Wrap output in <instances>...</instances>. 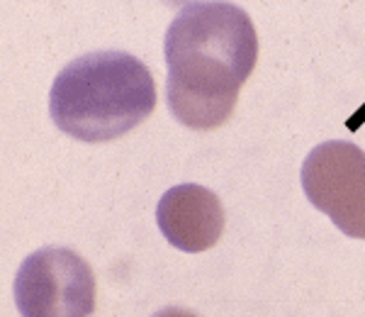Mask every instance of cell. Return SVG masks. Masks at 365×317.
I'll return each instance as SVG.
<instances>
[{
    "label": "cell",
    "instance_id": "cell-2",
    "mask_svg": "<svg viewBox=\"0 0 365 317\" xmlns=\"http://www.w3.org/2000/svg\"><path fill=\"white\" fill-rule=\"evenodd\" d=\"M156 108L154 76L127 51H91L58 71L49 91L54 125L78 142L117 139Z\"/></svg>",
    "mask_w": 365,
    "mask_h": 317
},
{
    "label": "cell",
    "instance_id": "cell-4",
    "mask_svg": "<svg viewBox=\"0 0 365 317\" xmlns=\"http://www.w3.org/2000/svg\"><path fill=\"white\" fill-rule=\"evenodd\" d=\"M307 201L331 217L346 237L365 239V151L351 142L317 144L302 163Z\"/></svg>",
    "mask_w": 365,
    "mask_h": 317
},
{
    "label": "cell",
    "instance_id": "cell-3",
    "mask_svg": "<svg viewBox=\"0 0 365 317\" xmlns=\"http://www.w3.org/2000/svg\"><path fill=\"white\" fill-rule=\"evenodd\" d=\"M15 305L22 317H91L96 310L93 268L73 249L44 246L17 268Z\"/></svg>",
    "mask_w": 365,
    "mask_h": 317
},
{
    "label": "cell",
    "instance_id": "cell-5",
    "mask_svg": "<svg viewBox=\"0 0 365 317\" xmlns=\"http://www.w3.org/2000/svg\"><path fill=\"white\" fill-rule=\"evenodd\" d=\"M156 222L170 246L187 254H200L220 242L225 232V208L210 188L180 183L161 196Z\"/></svg>",
    "mask_w": 365,
    "mask_h": 317
},
{
    "label": "cell",
    "instance_id": "cell-6",
    "mask_svg": "<svg viewBox=\"0 0 365 317\" xmlns=\"http://www.w3.org/2000/svg\"><path fill=\"white\" fill-rule=\"evenodd\" d=\"M151 317H200V315L192 313V310H185V308H163Z\"/></svg>",
    "mask_w": 365,
    "mask_h": 317
},
{
    "label": "cell",
    "instance_id": "cell-1",
    "mask_svg": "<svg viewBox=\"0 0 365 317\" xmlns=\"http://www.w3.org/2000/svg\"><path fill=\"white\" fill-rule=\"evenodd\" d=\"M168 110L187 130H217L232 117L258 61V34L234 3H185L163 39Z\"/></svg>",
    "mask_w": 365,
    "mask_h": 317
}]
</instances>
